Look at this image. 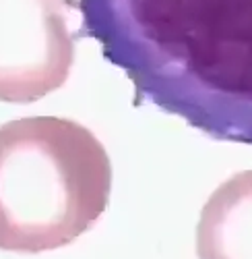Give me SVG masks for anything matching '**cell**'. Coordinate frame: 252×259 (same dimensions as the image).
I'll list each match as a JSON object with an SVG mask.
<instances>
[{
    "mask_svg": "<svg viewBox=\"0 0 252 259\" xmlns=\"http://www.w3.org/2000/svg\"><path fill=\"white\" fill-rule=\"evenodd\" d=\"M79 9L137 104L252 145V0H79Z\"/></svg>",
    "mask_w": 252,
    "mask_h": 259,
    "instance_id": "1",
    "label": "cell"
},
{
    "mask_svg": "<svg viewBox=\"0 0 252 259\" xmlns=\"http://www.w3.org/2000/svg\"><path fill=\"white\" fill-rule=\"evenodd\" d=\"M110 191V156L87 126L60 116L0 126V251L71 245L101 218Z\"/></svg>",
    "mask_w": 252,
    "mask_h": 259,
    "instance_id": "2",
    "label": "cell"
},
{
    "mask_svg": "<svg viewBox=\"0 0 252 259\" xmlns=\"http://www.w3.org/2000/svg\"><path fill=\"white\" fill-rule=\"evenodd\" d=\"M75 7V0H0V102L31 104L69 81Z\"/></svg>",
    "mask_w": 252,
    "mask_h": 259,
    "instance_id": "3",
    "label": "cell"
},
{
    "mask_svg": "<svg viewBox=\"0 0 252 259\" xmlns=\"http://www.w3.org/2000/svg\"><path fill=\"white\" fill-rule=\"evenodd\" d=\"M199 259H252V170L221 183L197 226Z\"/></svg>",
    "mask_w": 252,
    "mask_h": 259,
    "instance_id": "4",
    "label": "cell"
}]
</instances>
